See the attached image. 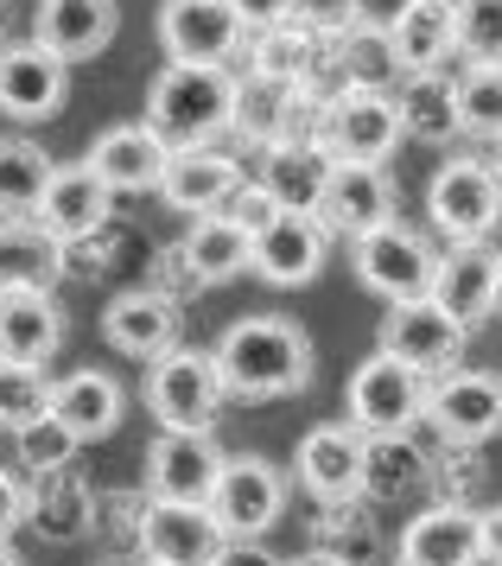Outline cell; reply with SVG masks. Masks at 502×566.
I'll list each match as a JSON object with an SVG mask.
<instances>
[{
  "mask_svg": "<svg viewBox=\"0 0 502 566\" xmlns=\"http://www.w3.org/2000/svg\"><path fill=\"white\" fill-rule=\"evenodd\" d=\"M249 83L236 64H166L147 90V122L166 147H217L242 122Z\"/></svg>",
  "mask_w": 502,
  "mask_h": 566,
  "instance_id": "1",
  "label": "cell"
},
{
  "mask_svg": "<svg viewBox=\"0 0 502 566\" xmlns=\"http://www.w3.org/2000/svg\"><path fill=\"white\" fill-rule=\"evenodd\" d=\"M217 369H223V388L236 401L300 395V388L312 382V337H305L293 318L254 312V318H236V325L217 337Z\"/></svg>",
  "mask_w": 502,
  "mask_h": 566,
  "instance_id": "2",
  "label": "cell"
},
{
  "mask_svg": "<svg viewBox=\"0 0 502 566\" xmlns=\"http://www.w3.org/2000/svg\"><path fill=\"white\" fill-rule=\"evenodd\" d=\"M223 395L229 388L217 369V350H203V344H172L147 369V408L159 420V433H217Z\"/></svg>",
  "mask_w": 502,
  "mask_h": 566,
  "instance_id": "3",
  "label": "cell"
},
{
  "mask_svg": "<svg viewBox=\"0 0 502 566\" xmlns=\"http://www.w3.org/2000/svg\"><path fill=\"white\" fill-rule=\"evenodd\" d=\"M318 140L337 166H388L401 154V103L381 90H331L318 108Z\"/></svg>",
  "mask_w": 502,
  "mask_h": 566,
  "instance_id": "4",
  "label": "cell"
},
{
  "mask_svg": "<svg viewBox=\"0 0 502 566\" xmlns=\"http://www.w3.org/2000/svg\"><path fill=\"white\" fill-rule=\"evenodd\" d=\"M427 223L446 235V249L490 242L502 223V172L490 159H446L427 185Z\"/></svg>",
  "mask_w": 502,
  "mask_h": 566,
  "instance_id": "5",
  "label": "cell"
},
{
  "mask_svg": "<svg viewBox=\"0 0 502 566\" xmlns=\"http://www.w3.org/2000/svg\"><path fill=\"white\" fill-rule=\"evenodd\" d=\"M427 376L407 369L401 357L388 350H369V357L351 369V388H344V408H351V427L363 439L381 433H407L414 420H427Z\"/></svg>",
  "mask_w": 502,
  "mask_h": 566,
  "instance_id": "6",
  "label": "cell"
},
{
  "mask_svg": "<svg viewBox=\"0 0 502 566\" xmlns=\"http://www.w3.org/2000/svg\"><path fill=\"white\" fill-rule=\"evenodd\" d=\"M351 268L356 281L369 286V293H381L388 306L395 300H420V293H432V274H439V249L427 242V230H414V223H381V230L356 235L351 242Z\"/></svg>",
  "mask_w": 502,
  "mask_h": 566,
  "instance_id": "7",
  "label": "cell"
},
{
  "mask_svg": "<svg viewBox=\"0 0 502 566\" xmlns=\"http://www.w3.org/2000/svg\"><path fill=\"white\" fill-rule=\"evenodd\" d=\"M427 427L439 433V446L478 452L502 433V376L496 369H446L427 388Z\"/></svg>",
  "mask_w": 502,
  "mask_h": 566,
  "instance_id": "8",
  "label": "cell"
},
{
  "mask_svg": "<svg viewBox=\"0 0 502 566\" xmlns=\"http://www.w3.org/2000/svg\"><path fill=\"white\" fill-rule=\"evenodd\" d=\"M464 344H471V332H464L432 293H420V300H395V306L381 312V344L376 350L401 357L407 369H420L427 382L432 376H446V369H464Z\"/></svg>",
  "mask_w": 502,
  "mask_h": 566,
  "instance_id": "9",
  "label": "cell"
},
{
  "mask_svg": "<svg viewBox=\"0 0 502 566\" xmlns=\"http://www.w3.org/2000/svg\"><path fill=\"white\" fill-rule=\"evenodd\" d=\"M210 515L229 541H261L286 515V471L261 452H229L223 478L210 490Z\"/></svg>",
  "mask_w": 502,
  "mask_h": 566,
  "instance_id": "10",
  "label": "cell"
},
{
  "mask_svg": "<svg viewBox=\"0 0 502 566\" xmlns=\"http://www.w3.org/2000/svg\"><path fill=\"white\" fill-rule=\"evenodd\" d=\"M223 522L210 515V503H166L147 496L140 503V554L159 566H217L223 560Z\"/></svg>",
  "mask_w": 502,
  "mask_h": 566,
  "instance_id": "11",
  "label": "cell"
},
{
  "mask_svg": "<svg viewBox=\"0 0 502 566\" xmlns=\"http://www.w3.org/2000/svg\"><path fill=\"white\" fill-rule=\"evenodd\" d=\"M159 45L166 64H236L249 32L229 0H166L159 7Z\"/></svg>",
  "mask_w": 502,
  "mask_h": 566,
  "instance_id": "12",
  "label": "cell"
},
{
  "mask_svg": "<svg viewBox=\"0 0 502 566\" xmlns=\"http://www.w3.org/2000/svg\"><path fill=\"white\" fill-rule=\"evenodd\" d=\"M363 452H369V439L356 433L351 420L305 427L300 452H293L300 490L318 503V510H325V503H356V496H363Z\"/></svg>",
  "mask_w": 502,
  "mask_h": 566,
  "instance_id": "13",
  "label": "cell"
},
{
  "mask_svg": "<svg viewBox=\"0 0 502 566\" xmlns=\"http://www.w3.org/2000/svg\"><path fill=\"white\" fill-rule=\"evenodd\" d=\"M223 464H229V452L217 446V433H159L147 446V496H166V503H210Z\"/></svg>",
  "mask_w": 502,
  "mask_h": 566,
  "instance_id": "14",
  "label": "cell"
},
{
  "mask_svg": "<svg viewBox=\"0 0 502 566\" xmlns=\"http://www.w3.org/2000/svg\"><path fill=\"white\" fill-rule=\"evenodd\" d=\"M122 7L115 0H39L32 7V45H45L57 64H90L115 45Z\"/></svg>",
  "mask_w": 502,
  "mask_h": 566,
  "instance_id": "15",
  "label": "cell"
},
{
  "mask_svg": "<svg viewBox=\"0 0 502 566\" xmlns=\"http://www.w3.org/2000/svg\"><path fill=\"white\" fill-rule=\"evenodd\" d=\"M401 217V191H395V172L388 166H337L325 185V205H318V223L331 235H356L381 230V223H395Z\"/></svg>",
  "mask_w": 502,
  "mask_h": 566,
  "instance_id": "16",
  "label": "cell"
},
{
  "mask_svg": "<svg viewBox=\"0 0 502 566\" xmlns=\"http://www.w3.org/2000/svg\"><path fill=\"white\" fill-rule=\"evenodd\" d=\"M71 96V64H57L45 45H0V115L13 122H51Z\"/></svg>",
  "mask_w": 502,
  "mask_h": 566,
  "instance_id": "17",
  "label": "cell"
},
{
  "mask_svg": "<svg viewBox=\"0 0 502 566\" xmlns=\"http://www.w3.org/2000/svg\"><path fill=\"white\" fill-rule=\"evenodd\" d=\"M254 159H261V172H254V179L274 191L280 210H312V217H318L325 185H331V172H337V159L325 154V140H318V134H286V140H268Z\"/></svg>",
  "mask_w": 502,
  "mask_h": 566,
  "instance_id": "18",
  "label": "cell"
},
{
  "mask_svg": "<svg viewBox=\"0 0 502 566\" xmlns=\"http://www.w3.org/2000/svg\"><path fill=\"white\" fill-rule=\"evenodd\" d=\"M102 337L122 357L159 363L178 344V293H159V286H127V293H115L108 312H102Z\"/></svg>",
  "mask_w": 502,
  "mask_h": 566,
  "instance_id": "19",
  "label": "cell"
},
{
  "mask_svg": "<svg viewBox=\"0 0 502 566\" xmlns=\"http://www.w3.org/2000/svg\"><path fill=\"white\" fill-rule=\"evenodd\" d=\"M166 159H172V147H166L147 122H115V128H102L96 140H90V166H96V179L108 185L115 198H127V191H159Z\"/></svg>",
  "mask_w": 502,
  "mask_h": 566,
  "instance_id": "20",
  "label": "cell"
},
{
  "mask_svg": "<svg viewBox=\"0 0 502 566\" xmlns=\"http://www.w3.org/2000/svg\"><path fill=\"white\" fill-rule=\"evenodd\" d=\"M242 64H249L254 90H312L318 71L331 64V45L318 32H305L300 20H286L274 32H254L242 45Z\"/></svg>",
  "mask_w": 502,
  "mask_h": 566,
  "instance_id": "21",
  "label": "cell"
},
{
  "mask_svg": "<svg viewBox=\"0 0 502 566\" xmlns=\"http://www.w3.org/2000/svg\"><path fill=\"white\" fill-rule=\"evenodd\" d=\"M331 255V230L312 210H280L274 230L254 235V274L268 286H305L318 281V268Z\"/></svg>",
  "mask_w": 502,
  "mask_h": 566,
  "instance_id": "22",
  "label": "cell"
},
{
  "mask_svg": "<svg viewBox=\"0 0 502 566\" xmlns=\"http://www.w3.org/2000/svg\"><path fill=\"white\" fill-rule=\"evenodd\" d=\"M249 179L242 172V159L229 154V147H172L166 159V179H159V198L185 217H210V210L229 205V191Z\"/></svg>",
  "mask_w": 502,
  "mask_h": 566,
  "instance_id": "23",
  "label": "cell"
},
{
  "mask_svg": "<svg viewBox=\"0 0 502 566\" xmlns=\"http://www.w3.org/2000/svg\"><path fill=\"white\" fill-rule=\"evenodd\" d=\"M401 566H483V522L464 503H427L401 528Z\"/></svg>",
  "mask_w": 502,
  "mask_h": 566,
  "instance_id": "24",
  "label": "cell"
},
{
  "mask_svg": "<svg viewBox=\"0 0 502 566\" xmlns=\"http://www.w3.org/2000/svg\"><path fill=\"white\" fill-rule=\"evenodd\" d=\"M108 210H115V191L96 179V166L90 159H76V166H57V179L45 185V205H39V230H51L64 249L83 242V235H96L108 223Z\"/></svg>",
  "mask_w": 502,
  "mask_h": 566,
  "instance_id": "25",
  "label": "cell"
},
{
  "mask_svg": "<svg viewBox=\"0 0 502 566\" xmlns=\"http://www.w3.org/2000/svg\"><path fill=\"white\" fill-rule=\"evenodd\" d=\"M122 408L127 395L122 382L108 376V369H71V376H57L51 382V420H64V433L76 439V446H96V439H108L115 427H122Z\"/></svg>",
  "mask_w": 502,
  "mask_h": 566,
  "instance_id": "26",
  "label": "cell"
},
{
  "mask_svg": "<svg viewBox=\"0 0 502 566\" xmlns=\"http://www.w3.org/2000/svg\"><path fill=\"white\" fill-rule=\"evenodd\" d=\"M432 300L452 312L464 332H478L483 318L496 312V249L490 242L446 249L439 255V274H432Z\"/></svg>",
  "mask_w": 502,
  "mask_h": 566,
  "instance_id": "27",
  "label": "cell"
},
{
  "mask_svg": "<svg viewBox=\"0 0 502 566\" xmlns=\"http://www.w3.org/2000/svg\"><path fill=\"white\" fill-rule=\"evenodd\" d=\"M64 268L71 261L51 230L32 217H0V293H57Z\"/></svg>",
  "mask_w": 502,
  "mask_h": 566,
  "instance_id": "28",
  "label": "cell"
},
{
  "mask_svg": "<svg viewBox=\"0 0 502 566\" xmlns=\"http://www.w3.org/2000/svg\"><path fill=\"white\" fill-rule=\"evenodd\" d=\"M331 71H337V90H381V96H395L407 71L395 57L388 20H356L351 32H337L331 39Z\"/></svg>",
  "mask_w": 502,
  "mask_h": 566,
  "instance_id": "29",
  "label": "cell"
},
{
  "mask_svg": "<svg viewBox=\"0 0 502 566\" xmlns=\"http://www.w3.org/2000/svg\"><path fill=\"white\" fill-rule=\"evenodd\" d=\"M388 39H395L401 71H446L458 57L452 0H401V13L388 20Z\"/></svg>",
  "mask_w": 502,
  "mask_h": 566,
  "instance_id": "30",
  "label": "cell"
},
{
  "mask_svg": "<svg viewBox=\"0 0 502 566\" xmlns=\"http://www.w3.org/2000/svg\"><path fill=\"white\" fill-rule=\"evenodd\" d=\"M178 255L191 268V281L198 286H223L236 274H249L254 268V235L236 230L223 210H210V217H191V230L178 242Z\"/></svg>",
  "mask_w": 502,
  "mask_h": 566,
  "instance_id": "31",
  "label": "cell"
},
{
  "mask_svg": "<svg viewBox=\"0 0 502 566\" xmlns=\"http://www.w3.org/2000/svg\"><path fill=\"white\" fill-rule=\"evenodd\" d=\"M64 344L57 293H0V363H45Z\"/></svg>",
  "mask_w": 502,
  "mask_h": 566,
  "instance_id": "32",
  "label": "cell"
},
{
  "mask_svg": "<svg viewBox=\"0 0 502 566\" xmlns=\"http://www.w3.org/2000/svg\"><path fill=\"white\" fill-rule=\"evenodd\" d=\"M25 522H32L45 541H76L90 522H96V496H90V484L76 478L71 464L39 471V478L25 484Z\"/></svg>",
  "mask_w": 502,
  "mask_h": 566,
  "instance_id": "33",
  "label": "cell"
},
{
  "mask_svg": "<svg viewBox=\"0 0 502 566\" xmlns=\"http://www.w3.org/2000/svg\"><path fill=\"white\" fill-rule=\"evenodd\" d=\"M432 484V459L414 433H381L363 452V503H401Z\"/></svg>",
  "mask_w": 502,
  "mask_h": 566,
  "instance_id": "34",
  "label": "cell"
},
{
  "mask_svg": "<svg viewBox=\"0 0 502 566\" xmlns=\"http://www.w3.org/2000/svg\"><path fill=\"white\" fill-rule=\"evenodd\" d=\"M395 103H401L407 140H420V147H446L458 134V77L452 71H407Z\"/></svg>",
  "mask_w": 502,
  "mask_h": 566,
  "instance_id": "35",
  "label": "cell"
},
{
  "mask_svg": "<svg viewBox=\"0 0 502 566\" xmlns=\"http://www.w3.org/2000/svg\"><path fill=\"white\" fill-rule=\"evenodd\" d=\"M51 179H57V159L39 140L0 134V217H39Z\"/></svg>",
  "mask_w": 502,
  "mask_h": 566,
  "instance_id": "36",
  "label": "cell"
},
{
  "mask_svg": "<svg viewBox=\"0 0 502 566\" xmlns=\"http://www.w3.org/2000/svg\"><path fill=\"white\" fill-rule=\"evenodd\" d=\"M318 554H337L351 566H369L381 554V528L363 496L356 503H325V515H318Z\"/></svg>",
  "mask_w": 502,
  "mask_h": 566,
  "instance_id": "37",
  "label": "cell"
},
{
  "mask_svg": "<svg viewBox=\"0 0 502 566\" xmlns=\"http://www.w3.org/2000/svg\"><path fill=\"white\" fill-rule=\"evenodd\" d=\"M458 134L502 140V64H464L458 71Z\"/></svg>",
  "mask_w": 502,
  "mask_h": 566,
  "instance_id": "38",
  "label": "cell"
},
{
  "mask_svg": "<svg viewBox=\"0 0 502 566\" xmlns=\"http://www.w3.org/2000/svg\"><path fill=\"white\" fill-rule=\"evenodd\" d=\"M51 408V376L39 363H0V433H20L25 420Z\"/></svg>",
  "mask_w": 502,
  "mask_h": 566,
  "instance_id": "39",
  "label": "cell"
},
{
  "mask_svg": "<svg viewBox=\"0 0 502 566\" xmlns=\"http://www.w3.org/2000/svg\"><path fill=\"white\" fill-rule=\"evenodd\" d=\"M452 27L464 64H502V0H452Z\"/></svg>",
  "mask_w": 502,
  "mask_h": 566,
  "instance_id": "40",
  "label": "cell"
},
{
  "mask_svg": "<svg viewBox=\"0 0 502 566\" xmlns=\"http://www.w3.org/2000/svg\"><path fill=\"white\" fill-rule=\"evenodd\" d=\"M13 452H20V464L39 478V471H57V464L76 459V439L64 433V420L39 413V420H25L20 433H13Z\"/></svg>",
  "mask_w": 502,
  "mask_h": 566,
  "instance_id": "41",
  "label": "cell"
},
{
  "mask_svg": "<svg viewBox=\"0 0 502 566\" xmlns=\"http://www.w3.org/2000/svg\"><path fill=\"white\" fill-rule=\"evenodd\" d=\"M223 217L236 223V230H249V235H261V230H274L280 223V205H274V191L261 179H242L236 191H229V205H223Z\"/></svg>",
  "mask_w": 502,
  "mask_h": 566,
  "instance_id": "42",
  "label": "cell"
},
{
  "mask_svg": "<svg viewBox=\"0 0 502 566\" xmlns=\"http://www.w3.org/2000/svg\"><path fill=\"white\" fill-rule=\"evenodd\" d=\"M293 20L331 45L337 32H351L356 20H363V7H356V0H293Z\"/></svg>",
  "mask_w": 502,
  "mask_h": 566,
  "instance_id": "43",
  "label": "cell"
},
{
  "mask_svg": "<svg viewBox=\"0 0 502 566\" xmlns=\"http://www.w3.org/2000/svg\"><path fill=\"white\" fill-rule=\"evenodd\" d=\"M229 7H236V20H242V32H249V39L293 20V0H229Z\"/></svg>",
  "mask_w": 502,
  "mask_h": 566,
  "instance_id": "44",
  "label": "cell"
},
{
  "mask_svg": "<svg viewBox=\"0 0 502 566\" xmlns=\"http://www.w3.org/2000/svg\"><path fill=\"white\" fill-rule=\"evenodd\" d=\"M20 522H25V478L0 464V541H13Z\"/></svg>",
  "mask_w": 502,
  "mask_h": 566,
  "instance_id": "45",
  "label": "cell"
},
{
  "mask_svg": "<svg viewBox=\"0 0 502 566\" xmlns=\"http://www.w3.org/2000/svg\"><path fill=\"white\" fill-rule=\"evenodd\" d=\"M478 522H483V566H502V503H483Z\"/></svg>",
  "mask_w": 502,
  "mask_h": 566,
  "instance_id": "46",
  "label": "cell"
},
{
  "mask_svg": "<svg viewBox=\"0 0 502 566\" xmlns=\"http://www.w3.org/2000/svg\"><path fill=\"white\" fill-rule=\"evenodd\" d=\"M217 566H280V560L268 554V547H261V541H229Z\"/></svg>",
  "mask_w": 502,
  "mask_h": 566,
  "instance_id": "47",
  "label": "cell"
},
{
  "mask_svg": "<svg viewBox=\"0 0 502 566\" xmlns=\"http://www.w3.org/2000/svg\"><path fill=\"white\" fill-rule=\"evenodd\" d=\"M280 566H351V560H337V554H318V547H312V554H293V560H280Z\"/></svg>",
  "mask_w": 502,
  "mask_h": 566,
  "instance_id": "48",
  "label": "cell"
},
{
  "mask_svg": "<svg viewBox=\"0 0 502 566\" xmlns=\"http://www.w3.org/2000/svg\"><path fill=\"white\" fill-rule=\"evenodd\" d=\"M0 566H25V560H20V547H13V541H0Z\"/></svg>",
  "mask_w": 502,
  "mask_h": 566,
  "instance_id": "49",
  "label": "cell"
},
{
  "mask_svg": "<svg viewBox=\"0 0 502 566\" xmlns=\"http://www.w3.org/2000/svg\"><path fill=\"white\" fill-rule=\"evenodd\" d=\"M496 312H502V249H496Z\"/></svg>",
  "mask_w": 502,
  "mask_h": 566,
  "instance_id": "50",
  "label": "cell"
},
{
  "mask_svg": "<svg viewBox=\"0 0 502 566\" xmlns=\"http://www.w3.org/2000/svg\"><path fill=\"white\" fill-rule=\"evenodd\" d=\"M490 166H496V172H502V140H496V159H490Z\"/></svg>",
  "mask_w": 502,
  "mask_h": 566,
  "instance_id": "51",
  "label": "cell"
},
{
  "mask_svg": "<svg viewBox=\"0 0 502 566\" xmlns=\"http://www.w3.org/2000/svg\"><path fill=\"white\" fill-rule=\"evenodd\" d=\"M140 566H159V560H147V554H140Z\"/></svg>",
  "mask_w": 502,
  "mask_h": 566,
  "instance_id": "52",
  "label": "cell"
}]
</instances>
